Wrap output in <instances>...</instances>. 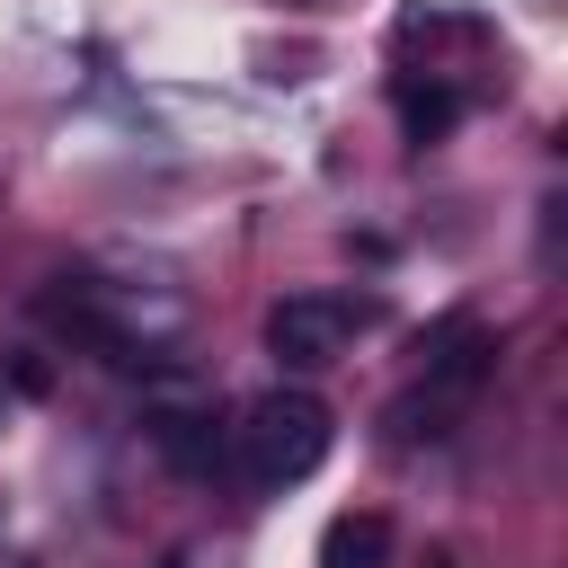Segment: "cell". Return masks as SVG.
<instances>
[{
    "instance_id": "8992f818",
    "label": "cell",
    "mask_w": 568,
    "mask_h": 568,
    "mask_svg": "<svg viewBox=\"0 0 568 568\" xmlns=\"http://www.w3.org/2000/svg\"><path fill=\"white\" fill-rule=\"evenodd\" d=\"M462 124V98L444 89V80H426V89H399V133L408 142H444Z\"/></svg>"
},
{
    "instance_id": "52a82bcc",
    "label": "cell",
    "mask_w": 568,
    "mask_h": 568,
    "mask_svg": "<svg viewBox=\"0 0 568 568\" xmlns=\"http://www.w3.org/2000/svg\"><path fill=\"white\" fill-rule=\"evenodd\" d=\"M9 390L44 399V390H53V364H44V355H9Z\"/></svg>"
},
{
    "instance_id": "7a4b0ae2",
    "label": "cell",
    "mask_w": 568,
    "mask_h": 568,
    "mask_svg": "<svg viewBox=\"0 0 568 568\" xmlns=\"http://www.w3.org/2000/svg\"><path fill=\"white\" fill-rule=\"evenodd\" d=\"M373 320V302H337V293H284L275 311H266V355L284 364V373H320V364H337L346 355V337Z\"/></svg>"
},
{
    "instance_id": "277c9868",
    "label": "cell",
    "mask_w": 568,
    "mask_h": 568,
    "mask_svg": "<svg viewBox=\"0 0 568 568\" xmlns=\"http://www.w3.org/2000/svg\"><path fill=\"white\" fill-rule=\"evenodd\" d=\"M151 444L178 462V470H213L222 462V435H213V408H160L151 417Z\"/></svg>"
},
{
    "instance_id": "6da1fadb",
    "label": "cell",
    "mask_w": 568,
    "mask_h": 568,
    "mask_svg": "<svg viewBox=\"0 0 568 568\" xmlns=\"http://www.w3.org/2000/svg\"><path fill=\"white\" fill-rule=\"evenodd\" d=\"M240 435V479L248 488H293V479H311L320 462H328V444H337V417H328V399H311V390H266V399H248V417L231 426Z\"/></svg>"
},
{
    "instance_id": "ba28073f",
    "label": "cell",
    "mask_w": 568,
    "mask_h": 568,
    "mask_svg": "<svg viewBox=\"0 0 568 568\" xmlns=\"http://www.w3.org/2000/svg\"><path fill=\"white\" fill-rule=\"evenodd\" d=\"M0 408H9V399H0Z\"/></svg>"
},
{
    "instance_id": "3957f363",
    "label": "cell",
    "mask_w": 568,
    "mask_h": 568,
    "mask_svg": "<svg viewBox=\"0 0 568 568\" xmlns=\"http://www.w3.org/2000/svg\"><path fill=\"white\" fill-rule=\"evenodd\" d=\"M426 390H444V399H462L470 408V390L497 373V328L488 320H470V311H453V320H435L426 328Z\"/></svg>"
},
{
    "instance_id": "5b68a950",
    "label": "cell",
    "mask_w": 568,
    "mask_h": 568,
    "mask_svg": "<svg viewBox=\"0 0 568 568\" xmlns=\"http://www.w3.org/2000/svg\"><path fill=\"white\" fill-rule=\"evenodd\" d=\"M390 559V515H337L328 532H320V568H382Z\"/></svg>"
}]
</instances>
